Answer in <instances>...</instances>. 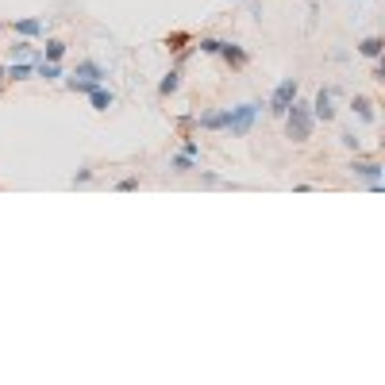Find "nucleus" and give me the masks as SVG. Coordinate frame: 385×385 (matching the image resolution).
Segmentation results:
<instances>
[{"label":"nucleus","instance_id":"obj_14","mask_svg":"<svg viewBox=\"0 0 385 385\" xmlns=\"http://www.w3.org/2000/svg\"><path fill=\"white\" fill-rule=\"evenodd\" d=\"M359 54H362V58H370V62H378L381 54H385V43H381V35H366V39L359 43Z\"/></svg>","mask_w":385,"mask_h":385},{"label":"nucleus","instance_id":"obj_19","mask_svg":"<svg viewBox=\"0 0 385 385\" xmlns=\"http://www.w3.org/2000/svg\"><path fill=\"white\" fill-rule=\"evenodd\" d=\"M185 43H193V39H189V35H185V31H174L170 39H166V46H170V51H185Z\"/></svg>","mask_w":385,"mask_h":385},{"label":"nucleus","instance_id":"obj_22","mask_svg":"<svg viewBox=\"0 0 385 385\" xmlns=\"http://www.w3.org/2000/svg\"><path fill=\"white\" fill-rule=\"evenodd\" d=\"M339 143H343L347 150H354V154H359V147H362V143H359V135H354V131H343V135H339Z\"/></svg>","mask_w":385,"mask_h":385},{"label":"nucleus","instance_id":"obj_4","mask_svg":"<svg viewBox=\"0 0 385 385\" xmlns=\"http://www.w3.org/2000/svg\"><path fill=\"white\" fill-rule=\"evenodd\" d=\"M351 174H354V177H362V181L370 185L374 193H381V189H385V166H381V162H374V158H359V154H354V158H351Z\"/></svg>","mask_w":385,"mask_h":385},{"label":"nucleus","instance_id":"obj_16","mask_svg":"<svg viewBox=\"0 0 385 385\" xmlns=\"http://www.w3.org/2000/svg\"><path fill=\"white\" fill-rule=\"evenodd\" d=\"M4 73H8V81H31L35 78V62H8Z\"/></svg>","mask_w":385,"mask_h":385},{"label":"nucleus","instance_id":"obj_13","mask_svg":"<svg viewBox=\"0 0 385 385\" xmlns=\"http://www.w3.org/2000/svg\"><path fill=\"white\" fill-rule=\"evenodd\" d=\"M181 78H185V73H181V65H174V70L166 73L162 81H158V97H162V100H166V97H174V93L181 89Z\"/></svg>","mask_w":385,"mask_h":385},{"label":"nucleus","instance_id":"obj_10","mask_svg":"<svg viewBox=\"0 0 385 385\" xmlns=\"http://www.w3.org/2000/svg\"><path fill=\"white\" fill-rule=\"evenodd\" d=\"M193 124L201 131H223V127H228V108H209V112H201Z\"/></svg>","mask_w":385,"mask_h":385},{"label":"nucleus","instance_id":"obj_25","mask_svg":"<svg viewBox=\"0 0 385 385\" xmlns=\"http://www.w3.org/2000/svg\"><path fill=\"white\" fill-rule=\"evenodd\" d=\"M370 78H374V81H385V65H381V58H378V62H374V70H370Z\"/></svg>","mask_w":385,"mask_h":385},{"label":"nucleus","instance_id":"obj_20","mask_svg":"<svg viewBox=\"0 0 385 385\" xmlns=\"http://www.w3.org/2000/svg\"><path fill=\"white\" fill-rule=\"evenodd\" d=\"M181 150H185V154H193V158H201V143H196L193 135H181Z\"/></svg>","mask_w":385,"mask_h":385},{"label":"nucleus","instance_id":"obj_17","mask_svg":"<svg viewBox=\"0 0 385 385\" xmlns=\"http://www.w3.org/2000/svg\"><path fill=\"white\" fill-rule=\"evenodd\" d=\"M35 78H43V81H62L65 78V70H62V62H35Z\"/></svg>","mask_w":385,"mask_h":385},{"label":"nucleus","instance_id":"obj_18","mask_svg":"<svg viewBox=\"0 0 385 385\" xmlns=\"http://www.w3.org/2000/svg\"><path fill=\"white\" fill-rule=\"evenodd\" d=\"M196 162H201V158H193V154H185V150H177V154H170V174H193Z\"/></svg>","mask_w":385,"mask_h":385},{"label":"nucleus","instance_id":"obj_12","mask_svg":"<svg viewBox=\"0 0 385 385\" xmlns=\"http://www.w3.org/2000/svg\"><path fill=\"white\" fill-rule=\"evenodd\" d=\"M351 112L362 120V124H378V112H374V100L370 97H351Z\"/></svg>","mask_w":385,"mask_h":385},{"label":"nucleus","instance_id":"obj_2","mask_svg":"<svg viewBox=\"0 0 385 385\" xmlns=\"http://www.w3.org/2000/svg\"><path fill=\"white\" fill-rule=\"evenodd\" d=\"M262 108H266V100H243V105H236V108H228V135H236V139H243V135H250L255 131V124H258V116H262Z\"/></svg>","mask_w":385,"mask_h":385},{"label":"nucleus","instance_id":"obj_5","mask_svg":"<svg viewBox=\"0 0 385 385\" xmlns=\"http://www.w3.org/2000/svg\"><path fill=\"white\" fill-rule=\"evenodd\" d=\"M308 108H312L316 124H332L335 112H339V108H335V85H324L312 100H308Z\"/></svg>","mask_w":385,"mask_h":385},{"label":"nucleus","instance_id":"obj_15","mask_svg":"<svg viewBox=\"0 0 385 385\" xmlns=\"http://www.w3.org/2000/svg\"><path fill=\"white\" fill-rule=\"evenodd\" d=\"M65 51H70V43H65V39H46V46H39L43 62H62Z\"/></svg>","mask_w":385,"mask_h":385},{"label":"nucleus","instance_id":"obj_6","mask_svg":"<svg viewBox=\"0 0 385 385\" xmlns=\"http://www.w3.org/2000/svg\"><path fill=\"white\" fill-rule=\"evenodd\" d=\"M78 78H85V81H93V85H108V78H112V70L105 62H97V58H81L78 62Z\"/></svg>","mask_w":385,"mask_h":385},{"label":"nucleus","instance_id":"obj_21","mask_svg":"<svg viewBox=\"0 0 385 385\" xmlns=\"http://www.w3.org/2000/svg\"><path fill=\"white\" fill-rule=\"evenodd\" d=\"M196 170H201V166H196ZM201 181H204V185H231V181H223L216 170H201Z\"/></svg>","mask_w":385,"mask_h":385},{"label":"nucleus","instance_id":"obj_7","mask_svg":"<svg viewBox=\"0 0 385 385\" xmlns=\"http://www.w3.org/2000/svg\"><path fill=\"white\" fill-rule=\"evenodd\" d=\"M8 27H12V31L20 35V39H31V43L46 35V20H39V16H20V20H12Z\"/></svg>","mask_w":385,"mask_h":385},{"label":"nucleus","instance_id":"obj_11","mask_svg":"<svg viewBox=\"0 0 385 385\" xmlns=\"http://www.w3.org/2000/svg\"><path fill=\"white\" fill-rule=\"evenodd\" d=\"M89 105H93V112H108L112 105H116V93H112L108 85H97V89H89Z\"/></svg>","mask_w":385,"mask_h":385},{"label":"nucleus","instance_id":"obj_23","mask_svg":"<svg viewBox=\"0 0 385 385\" xmlns=\"http://www.w3.org/2000/svg\"><path fill=\"white\" fill-rule=\"evenodd\" d=\"M112 189H120V193H131V189H139V177H120Z\"/></svg>","mask_w":385,"mask_h":385},{"label":"nucleus","instance_id":"obj_3","mask_svg":"<svg viewBox=\"0 0 385 385\" xmlns=\"http://www.w3.org/2000/svg\"><path fill=\"white\" fill-rule=\"evenodd\" d=\"M297 97H300V81H297V78H281L278 85H274V93L266 97V112H270V116H278V120H281Z\"/></svg>","mask_w":385,"mask_h":385},{"label":"nucleus","instance_id":"obj_26","mask_svg":"<svg viewBox=\"0 0 385 385\" xmlns=\"http://www.w3.org/2000/svg\"><path fill=\"white\" fill-rule=\"evenodd\" d=\"M193 120H196V116H193V112H181V116H177V127H189V124H193Z\"/></svg>","mask_w":385,"mask_h":385},{"label":"nucleus","instance_id":"obj_24","mask_svg":"<svg viewBox=\"0 0 385 385\" xmlns=\"http://www.w3.org/2000/svg\"><path fill=\"white\" fill-rule=\"evenodd\" d=\"M93 177H97V174H93V170H89V166H81V170H78V174H73V185H89V181H93Z\"/></svg>","mask_w":385,"mask_h":385},{"label":"nucleus","instance_id":"obj_8","mask_svg":"<svg viewBox=\"0 0 385 385\" xmlns=\"http://www.w3.org/2000/svg\"><path fill=\"white\" fill-rule=\"evenodd\" d=\"M216 58H223V62H231L236 70H243V65L250 62V54L243 51L239 43H231V39H220V46H216Z\"/></svg>","mask_w":385,"mask_h":385},{"label":"nucleus","instance_id":"obj_28","mask_svg":"<svg viewBox=\"0 0 385 385\" xmlns=\"http://www.w3.org/2000/svg\"><path fill=\"white\" fill-rule=\"evenodd\" d=\"M0 31H4V20H0Z\"/></svg>","mask_w":385,"mask_h":385},{"label":"nucleus","instance_id":"obj_27","mask_svg":"<svg viewBox=\"0 0 385 385\" xmlns=\"http://www.w3.org/2000/svg\"><path fill=\"white\" fill-rule=\"evenodd\" d=\"M8 85V73H4V65H0V89H4Z\"/></svg>","mask_w":385,"mask_h":385},{"label":"nucleus","instance_id":"obj_9","mask_svg":"<svg viewBox=\"0 0 385 385\" xmlns=\"http://www.w3.org/2000/svg\"><path fill=\"white\" fill-rule=\"evenodd\" d=\"M39 46H35L31 39H16L12 46H8V62H39Z\"/></svg>","mask_w":385,"mask_h":385},{"label":"nucleus","instance_id":"obj_1","mask_svg":"<svg viewBox=\"0 0 385 385\" xmlns=\"http://www.w3.org/2000/svg\"><path fill=\"white\" fill-rule=\"evenodd\" d=\"M281 120H285V135L293 139V143H308V139H312V131H316V116H312V108H308V100H300V97H297Z\"/></svg>","mask_w":385,"mask_h":385}]
</instances>
